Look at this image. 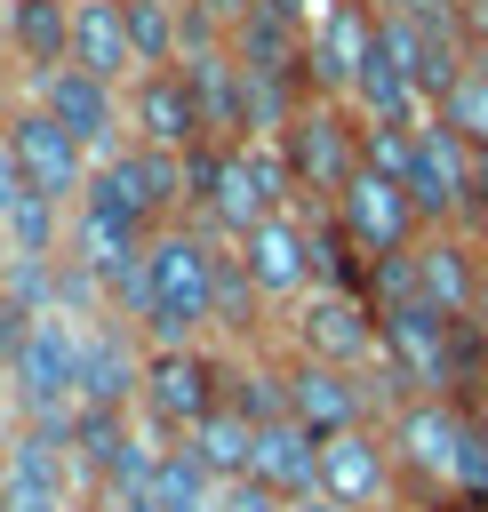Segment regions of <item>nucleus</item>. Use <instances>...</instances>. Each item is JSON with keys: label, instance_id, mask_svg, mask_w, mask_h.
Segmentation results:
<instances>
[{"label": "nucleus", "instance_id": "nucleus-13", "mask_svg": "<svg viewBox=\"0 0 488 512\" xmlns=\"http://www.w3.org/2000/svg\"><path fill=\"white\" fill-rule=\"evenodd\" d=\"M24 96H40L96 160L128 144V88H120V80H96V72H80V64H56V72H40Z\"/></svg>", "mask_w": 488, "mask_h": 512}, {"label": "nucleus", "instance_id": "nucleus-17", "mask_svg": "<svg viewBox=\"0 0 488 512\" xmlns=\"http://www.w3.org/2000/svg\"><path fill=\"white\" fill-rule=\"evenodd\" d=\"M0 40H8V64H16V88H32L40 72L72 64V0H8Z\"/></svg>", "mask_w": 488, "mask_h": 512}, {"label": "nucleus", "instance_id": "nucleus-25", "mask_svg": "<svg viewBox=\"0 0 488 512\" xmlns=\"http://www.w3.org/2000/svg\"><path fill=\"white\" fill-rule=\"evenodd\" d=\"M464 224L488 240V144H472V200H464Z\"/></svg>", "mask_w": 488, "mask_h": 512}, {"label": "nucleus", "instance_id": "nucleus-14", "mask_svg": "<svg viewBox=\"0 0 488 512\" xmlns=\"http://www.w3.org/2000/svg\"><path fill=\"white\" fill-rule=\"evenodd\" d=\"M128 144H152V152H200L208 144L184 64H152L128 80Z\"/></svg>", "mask_w": 488, "mask_h": 512}, {"label": "nucleus", "instance_id": "nucleus-19", "mask_svg": "<svg viewBox=\"0 0 488 512\" xmlns=\"http://www.w3.org/2000/svg\"><path fill=\"white\" fill-rule=\"evenodd\" d=\"M72 64L96 72V80H136V48H128V16L120 0H80L72 8Z\"/></svg>", "mask_w": 488, "mask_h": 512}, {"label": "nucleus", "instance_id": "nucleus-31", "mask_svg": "<svg viewBox=\"0 0 488 512\" xmlns=\"http://www.w3.org/2000/svg\"><path fill=\"white\" fill-rule=\"evenodd\" d=\"M72 8H80V0H72Z\"/></svg>", "mask_w": 488, "mask_h": 512}, {"label": "nucleus", "instance_id": "nucleus-27", "mask_svg": "<svg viewBox=\"0 0 488 512\" xmlns=\"http://www.w3.org/2000/svg\"><path fill=\"white\" fill-rule=\"evenodd\" d=\"M8 104H16V96H0V120H8ZM16 192H24V184H16V160H8V136H0V208H8Z\"/></svg>", "mask_w": 488, "mask_h": 512}, {"label": "nucleus", "instance_id": "nucleus-22", "mask_svg": "<svg viewBox=\"0 0 488 512\" xmlns=\"http://www.w3.org/2000/svg\"><path fill=\"white\" fill-rule=\"evenodd\" d=\"M432 120H440V128H456L464 144H488V48H472V56H464V72L440 88Z\"/></svg>", "mask_w": 488, "mask_h": 512}, {"label": "nucleus", "instance_id": "nucleus-7", "mask_svg": "<svg viewBox=\"0 0 488 512\" xmlns=\"http://www.w3.org/2000/svg\"><path fill=\"white\" fill-rule=\"evenodd\" d=\"M232 264H240V280L256 288V304L272 312V328H280V312H288V304H304V296L320 288L312 216H304V208H272L264 224H248V232L232 240Z\"/></svg>", "mask_w": 488, "mask_h": 512}, {"label": "nucleus", "instance_id": "nucleus-5", "mask_svg": "<svg viewBox=\"0 0 488 512\" xmlns=\"http://www.w3.org/2000/svg\"><path fill=\"white\" fill-rule=\"evenodd\" d=\"M0 136H8V160H16V184L32 192V200H48V208H80V192H88V176H96V152L40 104V96H24L16 88V104H8V120H0Z\"/></svg>", "mask_w": 488, "mask_h": 512}, {"label": "nucleus", "instance_id": "nucleus-18", "mask_svg": "<svg viewBox=\"0 0 488 512\" xmlns=\"http://www.w3.org/2000/svg\"><path fill=\"white\" fill-rule=\"evenodd\" d=\"M248 480L280 488L288 504H296V496H320V440H312L296 416H280V424H256V464H248Z\"/></svg>", "mask_w": 488, "mask_h": 512}, {"label": "nucleus", "instance_id": "nucleus-20", "mask_svg": "<svg viewBox=\"0 0 488 512\" xmlns=\"http://www.w3.org/2000/svg\"><path fill=\"white\" fill-rule=\"evenodd\" d=\"M176 448H184V456L224 488V480H248V464H256V424H248L240 408H216V416H200Z\"/></svg>", "mask_w": 488, "mask_h": 512}, {"label": "nucleus", "instance_id": "nucleus-10", "mask_svg": "<svg viewBox=\"0 0 488 512\" xmlns=\"http://www.w3.org/2000/svg\"><path fill=\"white\" fill-rule=\"evenodd\" d=\"M408 272H416V296L448 320H480V296H488V240L472 224H432L416 248H408Z\"/></svg>", "mask_w": 488, "mask_h": 512}, {"label": "nucleus", "instance_id": "nucleus-9", "mask_svg": "<svg viewBox=\"0 0 488 512\" xmlns=\"http://www.w3.org/2000/svg\"><path fill=\"white\" fill-rule=\"evenodd\" d=\"M328 216H336V232L352 240V256L360 264H384V256H408L432 224H424V208L392 184V176H376V168H360L336 200H328Z\"/></svg>", "mask_w": 488, "mask_h": 512}, {"label": "nucleus", "instance_id": "nucleus-6", "mask_svg": "<svg viewBox=\"0 0 488 512\" xmlns=\"http://www.w3.org/2000/svg\"><path fill=\"white\" fill-rule=\"evenodd\" d=\"M224 408V344H144V384L136 416L160 440H184L200 416Z\"/></svg>", "mask_w": 488, "mask_h": 512}, {"label": "nucleus", "instance_id": "nucleus-15", "mask_svg": "<svg viewBox=\"0 0 488 512\" xmlns=\"http://www.w3.org/2000/svg\"><path fill=\"white\" fill-rule=\"evenodd\" d=\"M368 48H376V16L360 0H328L304 24V80H312V96H352Z\"/></svg>", "mask_w": 488, "mask_h": 512}, {"label": "nucleus", "instance_id": "nucleus-29", "mask_svg": "<svg viewBox=\"0 0 488 512\" xmlns=\"http://www.w3.org/2000/svg\"><path fill=\"white\" fill-rule=\"evenodd\" d=\"M0 96H16V64H8V40H0Z\"/></svg>", "mask_w": 488, "mask_h": 512}, {"label": "nucleus", "instance_id": "nucleus-24", "mask_svg": "<svg viewBox=\"0 0 488 512\" xmlns=\"http://www.w3.org/2000/svg\"><path fill=\"white\" fill-rule=\"evenodd\" d=\"M24 328H32V312L0 288V376H8V360H16V344H24Z\"/></svg>", "mask_w": 488, "mask_h": 512}, {"label": "nucleus", "instance_id": "nucleus-26", "mask_svg": "<svg viewBox=\"0 0 488 512\" xmlns=\"http://www.w3.org/2000/svg\"><path fill=\"white\" fill-rule=\"evenodd\" d=\"M80 512H136V496H128V488H88Z\"/></svg>", "mask_w": 488, "mask_h": 512}, {"label": "nucleus", "instance_id": "nucleus-1", "mask_svg": "<svg viewBox=\"0 0 488 512\" xmlns=\"http://www.w3.org/2000/svg\"><path fill=\"white\" fill-rule=\"evenodd\" d=\"M224 280H232V240H216L208 224H168L152 232L144 264H136V288L112 304L144 344H216V320H224Z\"/></svg>", "mask_w": 488, "mask_h": 512}, {"label": "nucleus", "instance_id": "nucleus-21", "mask_svg": "<svg viewBox=\"0 0 488 512\" xmlns=\"http://www.w3.org/2000/svg\"><path fill=\"white\" fill-rule=\"evenodd\" d=\"M120 16H128L136 72H152V64H176V56H184V0H120Z\"/></svg>", "mask_w": 488, "mask_h": 512}, {"label": "nucleus", "instance_id": "nucleus-3", "mask_svg": "<svg viewBox=\"0 0 488 512\" xmlns=\"http://www.w3.org/2000/svg\"><path fill=\"white\" fill-rule=\"evenodd\" d=\"M280 160H288V184H296V208H328L368 160H360V112L344 96H304L288 120H280Z\"/></svg>", "mask_w": 488, "mask_h": 512}, {"label": "nucleus", "instance_id": "nucleus-28", "mask_svg": "<svg viewBox=\"0 0 488 512\" xmlns=\"http://www.w3.org/2000/svg\"><path fill=\"white\" fill-rule=\"evenodd\" d=\"M288 512H352V504H336V496H296Z\"/></svg>", "mask_w": 488, "mask_h": 512}, {"label": "nucleus", "instance_id": "nucleus-4", "mask_svg": "<svg viewBox=\"0 0 488 512\" xmlns=\"http://www.w3.org/2000/svg\"><path fill=\"white\" fill-rule=\"evenodd\" d=\"M88 320L32 312V328H24L16 360H8V408H16V424H72V408H80V328Z\"/></svg>", "mask_w": 488, "mask_h": 512}, {"label": "nucleus", "instance_id": "nucleus-32", "mask_svg": "<svg viewBox=\"0 0 488 512\" xmlns=\"http://www.w3.org/2000/svg\"><path fill=\"white\" fill-rule=\"evenodd\" d=\"M0 8H8V0H0Z\"/></svg>", "mask_w": 488, "mask_h": 512}, {"label": "nucleus", "instance_id": "nucleus-16", "mask_svg": "<svg viewBox=\"0 0 488 512\" xmlns=\"http://www.w3.org/2000/svg\"><path fill=\"white\" fill-rule=\"evenodd\" d=\"M144 384V336L120 312H96L80 328V408H136Z\"/></svg>", "mask_w": 488, "mask_h": 512}, {"label": "nucleus", "instance_id": "nucleus-23", "mask_svg": "<svg viewBox=\"0 0 488 512\" xmlns=\"http://www.w3.org/2000/svg\"><path fill=\"white\" fill-rule=\"evenodd\" d=\"M216 512H288V496L264 488V480H224L216 488Z\"/></svg>", "mask_w": 488, "mask_h": 512}, {"label": "nucleus", "instance_id": "nucleus-12", "mask_svg": "<svg viewBox=\"0 0 488 512\" xmlns=\"http://www.w3.org/2000/svg\"><path fill=\"white\" fill-rule=\"evenodd\" d=\"M400 192L424 208V224H464V200H472V144L440 120H416L408 128V168H400Z\"/></svg>", "mask_w": 488, "mask_h": 512}, {"label": "nucleus", "instance_id": "nucleus-11", "mask_svg": "<svg viewBox=\"0 0 488 512\" xmlns=\"http://www.w3.org/2000/svg\"><path fill=\"white\" fill-rule=\"evenodd\" d=\"M320 496H336L352 512H400L408 504L384 424H352V432H328L320 440Z\"/></svg>", "mask_w": 488, "mask_h": 512}, {"label": "nucleus", "instance_id": "nucleus-2", "mask_svg": "<svg viewBox=\"0 0 488 512\" xmlns=\"http://www.w3.org/2000/svg\"><path fill=\"white\" fill-rule=\"evenodd\" d=\"M272 208H296V184H288V160H280L272 136L192 152V224H208L216 240H240Z\"/></svg>", "mask_w": 488, "mask_h": 512}, {"label": "nucleus", "instance_id": "nucleus-8", "mask_svg": "<svg viewBox=\"0 0 488 512\" xmlns=\"http://www.w3.org/2000/svg\"><path fill=\"white\" fill-rule=\"evenodd\" d=\"M272 344H280V352H304V360H328V368H376V360H384L376 304H368L360 288H312L304 304L280 312Z\"/></svg>", "mask_w": 488, "mask_h": 512}, {"label": "nucleus", "instance_id": "nucleus-30", "mask_svg": "<svg viewBox=\"0 0 488 512\" xmlns=\"http://www.w3.org/2000/svg\"><path fill=\"white\" fill-rule=\"evenodd\" d=\"M8 424H16V408H8V376H0V432H8Z\"/></svg>", "mask_w": 488, "mask_h": 512}]
</instances>
